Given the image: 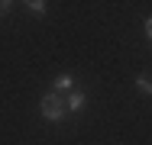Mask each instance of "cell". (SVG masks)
<instances>
[{"instance_id": "cell-1", "label": "cell", "mask_w": 152, "mask_h": 145, "mask_svg": "<svg viewBox=\"0 0 152 145\" xmlns=\"http://www.w3.org/2000/svg\"><path fill=\"white\" fill-rule=\"evenodd\" d=\"M39 110H42V116L49 119V123H61L65 119V113H68V107H65V100H61V94H45L42 97V103H39Z\"/></svg>"}, {"instance_id": "cell-2", "label": "cell", "mask_w": 152, "mask_h": 145, "mask_svg": "<svg viewBox=\"0 0 152 145\" xmlns=\"http://www.w3.org/2000/svg\"><path fill=\"white\" fill-rule=\"evenodd\" d=\"M65 107H68V110H75V113H78V110H81V107H84V94H81V90H78V87H75V90H71V94H68V100H65Z\"/></svg>"}, {"instance_id": "cell-3", "label": "cell", "mask_w": 152, "mask_h": 145, "mask_svg": "<svg viewBox=\"0 0 152 145\" xmlns=\"http://www.w3.org/2000/svg\"><path fill=\"white\" fill-rule=\"evenodd\" d=\"M61 90H75V78L71 74H58L55 78V94H61Z\"/></svg>"}, {"instance_id": "cell-4", "label": "cell", "mask_w": 152, "mask_h": 145, "mask_svg": "<svg viewBox=\"0 0 152 145\" xmlns=\"http://www.w3.org/2000/svg\"><path fill=\"white\" fill-rule=\"evenodd\" d=\"M136 90L146 94V97H152V78L149 74H139V78H136Z\"/></svg>"}, {"instance_id": "cell-5", "label": "cell", "mask_w": 152, "mask_h": 145, "mask_svg": "<svg viewBox=\"0 0 152 145\" xmlns=\"http://www.w3.org/2000/svg\"><path fill=\"white\" fill-rule=\"evenodd\" d=\"M26 7H29V13H36V16H42V13L49 10V3H42V0H29Z\"/></svg>"}, {"instance_id": "cell-6", "label": "cell", "mask_w": 152, "mask_h": 145, "mask_svg": "<svg viewBox=\"0 0 152 145\" xmlns=\"http://www.w3.org/2000/svg\"><path fill=\"white\" fill-rule=\"evenodd\" d=\"M10 7H13L10 0H0V16H7V13H10Z\"/></svg>"}, {"instance_id": "cell-7", "label": "cell", "mask_w": 152, "mask_h": 145, "mask_svg": "<svg viewBox=\"0 0 152 145\" xmlns=\"http://www.w3.org/2000/svg\"><path fill=\"white\" fill-rule=\"evenodd\" d=\"M146 39H149V42H152V16H149V20H146Z\"/></svg>"}]
</instances>
